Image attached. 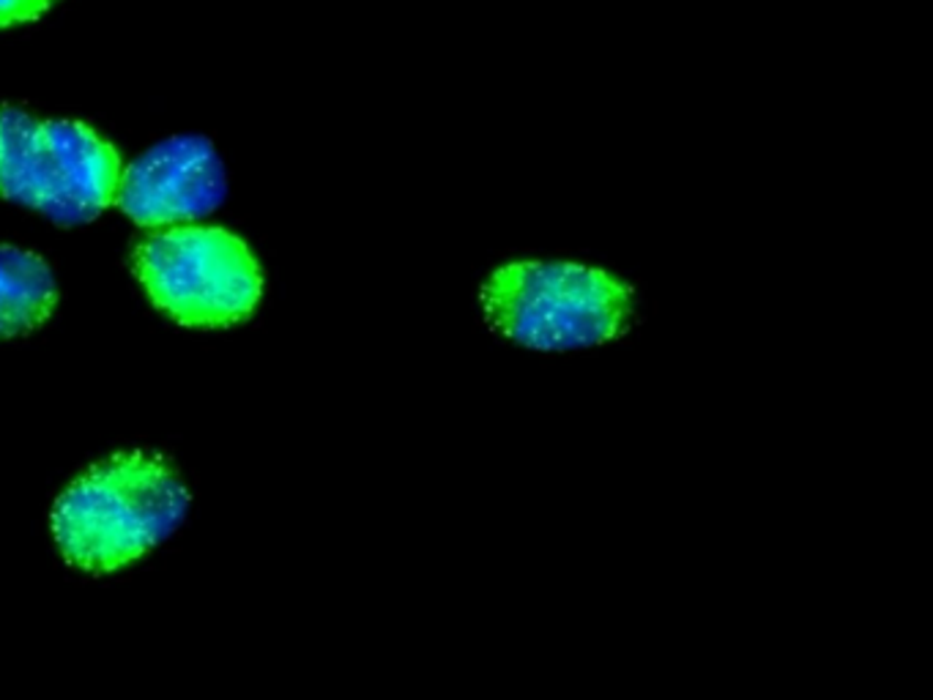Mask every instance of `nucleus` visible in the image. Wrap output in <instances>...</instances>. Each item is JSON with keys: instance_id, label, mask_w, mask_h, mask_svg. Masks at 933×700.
Returning a JSON list of instances; mask_svg holds the SVG:
<instances>
[{"instance_id": "obj_5", "label": "nucleus", "mask_w": 933, "mask_h": 700, "mask_svg": "<svg viewBox=\"0 0 933 700\" xmlns=\"http://www.w3.org/2000/svg\"><path fill=\"white\" fill-rule=\"evenodd\" d=\"M225 192V168L214 142L201 134H179L124 170L116 203L135 225L175 227L212 214Z\"/></svg>"}, {"instance_id": "obj_7", "label": "nucleus", "mask_w": 933, "mask_h": 700, "mask_svg": "<svg viewBox=\"0 0 933 700\" xmlns=\"http://www.w3.org/2000/svg\"><path fill=\"white\" fill-rule=\"evenodd\" d=\"M55 0H0V28L33 22L53 9Z\"/></svg>"}, {"instance_id": "obj_1", "label": "nucleus", "mask_w": 933, "mask_h": 700, "mask_svg": "<svg viewBox=\"0 0 933 700\" xmlns=\"http://www.w3.org/2000/svg\"><path fill=\"white\" fill-rule=\"evenodd\" d=\"M485 326L526 351L565 353L611 345L639 321V290L608 266L578 258L502 260L480 282Z\"/></svg>"}, {"instance_id": "obj_4", "label": "nucleus", "mask_w": 933, "mask_h": 700, "mask_svg": "<svg viewBox=\"0 0 933 700\" xmlns=\"http://www.w3.org/2000/svg\"><path fill=\"white\" fill-rule=\"evenodd\" d=\"M135 274L157 310L186 329L247 321L264 295L253 249L225 227L175 225L135 249Z\"/></svg>"}, {"instance_id": "obj_2", "label": "nucleus", "mask_w": 933, "mask_h": 700, "mask_svg": "<svg viewBox=\"0 0 933 700\" xmlns=\"http://www.w3.org/2000/svg\"><path fill=\"white\" fill-rule=\"evenodd\" d=\"M186 511L190 491L162 454L121 452L61 493L53 537L74 569L110 574L162 545Z\"/></svg>"}, {"instance_id": "obj_3", "label": "nucleus", "mask_w": 933, "mask_h": 700, "mask_svg": "<svg viewBox=\"0 0 933 700\" xmlns=\"http://www.w3.org/2000/svg\"><path fill=\"white\" fill-rule=\"evenodd\" d=\"M121 153L79 121H44L0 107V197L58 225L90 222L116 203Z\"/></svg>"}, {"instance_id": "obj_6", "label": "nucleus", "mask_w": 933, "mask_h": 700, "mask_svg": "<svg viewBox=\"0 0 933 700\" xmlns=\"http://www.w3.org/2000/svg\"><path fill=\"white\" fill-rule=\"evenodd\" d=\"M58 304V284L47 260L0 244V340L36 332Z\"/></svg>"}]
</instances>
